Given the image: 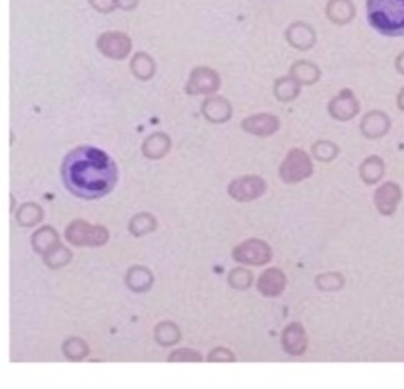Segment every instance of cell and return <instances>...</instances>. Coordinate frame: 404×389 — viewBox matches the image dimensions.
<instances>
[{
	"label": "cell",
	"mask_w": 404,
	"mask_h": 389,
	"mask_svg": "<svg viewBox=\"0 0 404 389\" xmlns=\"http://www.w3.org/2000/svg\"><path fill=\"white\" fill-rule=\"evenodd\" d=\"M398 107H399V110L404 112V86L399 90V93H398Z\"/></svg>",
	"instance_id": "38"
},
{
	"label": "cell",
	"mask_w": 404,
	"mask_h": 389,
	"mask_svg": "<svg viewBox=\"0 0 404 389\" xmlns=\"http://www.w3.org/2000/svg\"><path fill=\"white\" fill-rule=\"evenodd\" d=\"M154 336H155V341L160 346H173L180 341L181 333H180V328H178L175 323L162 321L160 324H156Z\"/></svg>",
	"instance_id": "25"
},
{
	"label": "cell",
	"mask_w": 404,
	"mask_h": 389,
	"mask_svg": "<svg viewBox=\"0 0 404 389\" xmlns=\"http://www.w3.org/2000/svg\"><path fill=\"white\" fill-rule=\"evenodd\" d=\"M328 112L338 122H347L359 114V102L351 90L345 89L331 98V102L328 103Z\"/></svg>",
	"instance_id": "9"
},
{
	"label": "cell",
	"mask_w": 404,
	"mask_h": 389,
	"mask_svg": "<svg viewBox=\"0 0 404 389\" xmlns=\"http://www.w3.org/2000/svg\"><path fill=\"white\" fill-rule=\"evenodd\" d=\"M290 77H293L299 85H313L320 80L321 70L316 63L308 62V60H298L291 65Z\"/></svg>",
	"instance_id": "20"
},
{
	"label": "cell",
	"mask_w": 404,
	"mask_h": 389,
	"mask_svg": "<svg viewBox=\"0 0 404 389\" xmlns=\"http://www.w3.org/2000/svg\"><path fill=\"white\" fill-rule=\"evenodd\" d=\"M356 7L351 0H328L327 17L334 25H346L354 19Z\"/></svg>",
	"instance_id": "17"
},
{
	"label": "cell",
	"mask_w": 404,
	"mask_h": 389,
	"mask_svg": "<svg viewBox=\"0 0 404 389\" xmlns=\"http://www.w3.org/2000/svg\"><path fill=\"white\" fill-rule=\"evenodd\" d=\"M232 257L234 261L243 263V265H267L271 259V248L258 238H251L238 245L233 250Z\"/></svg>",
	"instance_id": "5"
},
{
	"label": "cell",
	"mask_w": 404,
	"mask_h": 389,
	"mask_svg": "<svg viewBox=\"0 0 404 389\" xmlns=\"http://www.w3.org/2000/svg\"><path fill=\"white\" fill-rule=\"evenodd\" d=\"M97 47L105 57L124 60L128 57L130 50H132V40L121 32H105L98 37Z\"/></svg>",
	"instance_id": "8"
},
{
	"label": "cell",
	"mask_w": 404,
	"mask_h": 389,
	"mask_svg": "<svg viewBox=\"0 0 404 389\" xmlns=\"http://www.w3.org/2000/svg\"><path fill=\"white\" fill-rule=\"evenodd\" d=\"M281 343H283L285 351L293 354V356H299V354L305 353L308 338L301 324L293 323L290 324L288 328H285L283 336H281Z\"/></svg>",
	"instance_id": "15"
},
{
	"label": "cell",
	"mask_w": 404,
	"mask_h": 389,
	"mask_svg": "<svg viewBox=\"0 0 404 389\" xmlns=\"http://www.w3.org/2000/svg\"><path fill=\"white\" fill-rule=\"evenodd\" d=\"M89 2L95 10L102 14H110L117 8V0H89Z\"/></svg>",
	"instance_id": "35"
},
{
	"label": "cell",
	"mask_w": 404,
	"mask_h": 389,
	"mask_svg": "<svg viewBox=\"0 0 404 389\" xmlns=\"http://www.w3.org/2000/svg\"><path fill=\"white\" fill-rule=\"evenodd\" d=\"M343 284H345V280L338 273H324L316 278V287H318L321 291H338V289L343 288Z\"/></svg>",
	"instance_id": "32"
},
{
	"label": "cell",
	"mask_w": 404,
	"mask_h": 389,
	"mask_svg": "<svg viewBox=\"0 0 404 389\" xmlns=\"http://www.w3.org/2000/svg\"><path fill=\"white\" fill-rule=\"evenodd\" d=\"M228 283L232 288L243 291V289H248L251 287V283H253V275H251V271L245 270V268H234V270L230 271Z\"/></svg>",
	"instance_id": "31"
},
{
	"label": "cell",
	"mask_w": 404,
	"mask_h": 389,
	"mask_svg": "<svg viewBox=\"0 0 404 389\" xmlns=\"http://www.w3.org/2000/svg\"><path fill=\"white\" fill-rule=\"evenodd\" d=\"M208 361H211V363H218V361L232 363V361H234V354L227 348H215L210 354H208Z\"/></svg>",
	"instance_id": "34"
},
{
	"label": "cell",
	"mask_w": 404,
	"mask_h": 389,
	"mask_svg": "<svg viewBox=\"0 0 404 389\" xmlns=\"http://www.w3.org/2000/svg\"><path fill=\"white\" fill-rule=\"evenodd\" d=\"M299 90H301V85L293 77H281V79L275 82V86H273L275 97L280 102H293L299 95Z\"/></svg>",
	"instance_id": "24"
},
{
	"label": "cell",
	"mask_w": 404,
	"mask_h": 389,
	"mask_svg": "<svg viewBox=\"0 0 404 389\" xmlns=\"http://www.w3.org/2000/svg\"><path fill=\"white\" fill-rule=\"evenodd\" d=\"M394 67H396V70L404 75V52L398 55L396 60H394Z\"/></svg>",
	"instance_id": "37"
},
{
	"label": "cell",
	"mask_w": 404,
	"mask_h": 389,
	"mask_svg": "<svg viewBox=\"0 0 404 389\" xmlns=\"http://www.w3.org/2000/svg\"><path fill=\"white\" fill-rule=\"evenodd\" d=\"M59 246V233L52 227H42L32 235V248L37 253L47 254Z\"/></svg>",
	"instance_id": "22"
},
{
	"label": "cell",
	"mask_w": 404,
	"mask_h": 389,
	"mask_svg": "<svg viewBox=\"0 0 404 389\" xmlns=\"http://www.w3.org/2000/svg\"><path fill=\"white\" fill-rule=\"evenodd\" d=\"M202 114L208 122L211 123H225L232 119V105L227 98L213 95L208 97L202 105Z\"/></svg>",
	"instance_id": "14"
},
{
	"label": "cell",
	"mask_w": 404,
	"mask_h": 389,
	"mask_svg": "<svg viewBox=\"0 0 404 389\" xmlns=\"http://www.w3.org/2000/svg\"><path fill=\"white\" fill-rule=\"evenodd\" d=\"M168 361H172V363H178V361L200 363L203 360L198 353L192 351V349H177V351H173L170 356H168Z\"/></svg>",
	"instance_id": "33"
},
{
	"label": "cell",
	"mask_w": 404,
	"mask_h": 389,
	"mask_svg": "<svg viewBox=\"0 0 404 389\" xmlns=\"http://www.w3.org/2000/svg\"><path fill=\"white\" fill-rule=\"evenodd\" d=\"M313 173V163L306 151L293 148L286 155L280 167V178L285 183H299V181L310 178Z\"/></svg>",
	"instance_id": "4"
},
{
	"label": "cell",
	"mask_w": 404,
	"mask_h": 389,
	"mask_svg": "<svg viewBox=\"0 0 404 389\" xmlns=\"http://www.w3.org/2000/svg\"><path fill=\"white\" fill-rule=\"evenodd\" d=\"M286 40L293 49L310 50L316 43V32L306 22H294L286 29Z\"/></svg>",
	"instance_id": "12"
},
{
	"label": "cell",
	"mask_w": 404,
	"mask_h": 389,
	"mask_svg": "<svg viewBox=\"0 0 404 389\" xmlns=\"http://www.w3.org/2000/svg\"><path fill=\"white\" fill-rule=\"evenodd\" d=\"M264 190H267V181L260 176L250 175L233 180L228 187V193L237 201H251L262 197Z\"/></svg>",
	"instance_id": "7"
},
{
	"label": "cell",
	"mask_w": 404,
	"mask_h": 389,
	"mask_svg": "<svg viewBox=\"0 0 404 389\" xmlns=\"http://www.w3.org/2000/svg\"><path fill=\"white\" fill-rule=\"evenodd\" d=\"M170 146H172L170 137L163 132H156L145 138V142H143L142 145V151L147 158L160 160L170 151Z\"/></svg>",
	"instance_id": "18"
},
{
	"label": "cell",
	"mask_w": 404,
	"mask_h": 389,
	"mask_svg": "<svg viewBox=\"0 0 404 389\" xmlns=\"http://www.w3.org/2000/svg\"><path fill=\"white\" fill-rule=\"evenodd\" d=\"M138 6V0H117V7L121 10H133Z\"/></svg>",
	"instance_id": "36"
},
{
	"label": "cell",
	"mask_w": 404,
	"mask_h": 389,
	"mask_svg": "<svg viewBox=\"0 0 404 389\" xmlns=\"http://www.w3.org/2000/svg\"><path fill=\"white\" fill-rule=\"evenodd\" d=\"M369 25L386 37H404V0H366Z\"/></svg>",
	"instance_id": "2"
},
{
	"label": "cell",
	"mask_w": 404,
	"mask_h": 389,
	"mask_svg": "<svg viewBox=\"0 0 404 389\" xmlns=\"http://www.w3.org/2000/svg\"><path fill=\"white\" fill-rule=\"evenodd\" d=\"M220 75L210 67H197L190 73L186 93L188 95H211L220 89Z\"/></svg>",
	"instance_id": "6"
},
{
	"label": "cell",
	"mask_w": 404,
	"mask_h": 389,
	"mask_svg": "<svg viewBox=\"0 0 404 389\" xmlns=\"http://www.w3.org/2000/svg\"><path fill=\"white\" fill-rule=\"evenodd\" d=\"M311 153L313 157L320 160V162H333V160L338 157V153H340V148H338V145L333 144V142L320 140L311 146Z\"/></svg>",
	"instance_id": "30"
},
{
	"label": "cell",
	"mask_w": 404,
	"mask_h": 389,
	"mask_svg": "<svg viewBox=\"0 0 404 389\" xmlns=\"http://www.w3.org/2000/svg\"><path fill=\"white\" fill-rule=\"evenodd\" d=\"M241 127L255 137H271L280 128V120L275 115L258 114L243 120Z\"/></svg>",
	"instance_id": "13"
},
{
	"label": "cell",
	"mask_w": 404,
	"mask_h": 389,
	"mask_svg": "<svg viewBox=\"0 0 404 389\" xmlns=\"http://www.w3.org/2000/svg\"><path fill=\"white\" fill-rule=\"evenodd\" d=\"M130 70H132V73L138 80H150L156 70L155 60L151 59L147 52H138V54H135L132 60H130Z\"/></svg>",
	"instance_id": "21"
},
{
	"label": "cell",
	"mask_w": 404,
	"mask_h": 389,
	"mask_svg": "<svg viewBox=\"0 0 404 389\" xmlns=\"http://www.w3.org/2000/svg\"><path fill=\"white\" fill-rule=\"evenodd\" d=\"M156 220L150 213H137L130 220L128 230L133 236H143L147 233L155 231Z\"/></svg>",
	"instance_id": "27"
},
{
	"label": "cell",
	"mask_w": 404,
	"mask_h": 389,
	"mask_svg": "<svg viewBox=\"0 0 404 389\" xmlns=\"http://www.w3.org/2000/svg\"><path fill=\"white\" fill-rule=\"evenodd\" d=\"M43 218V210L37 203H24L17 211V223L24 228H32L42 222Z\"/></svg>",
	"instance_id": "26"
},
{
	"label": "cell",
	"mask_w": 404,
	"mask_h": 389,
	"mask_svg": "<svg viewBox=\"0 0 404 389\" xmlns=\"http://www.w3.org/2000/svg\"><path fill=\"white\" fill-rule=\"evenodd\" d=\"M63 185L68 192L84 200H98L114 190L119 180L115 162L97 146L82 145L63 158Z\"/></svg>",
	"instance_id": "1"
},
{
	"label": "cell",
	"mask_w": 404,
	"mask_h": 389,
	"mask_svg": "<svg viewBox=\"0 0 404 389\" xmlns=\"http://www.w3.org/2000/svg\"><path fill=\"white\" fill-rule=\"evenodd\" d=\"M108 230L100 224H90L84 220H75L65 230L68 243L75 246H102L108 241Z\"/></svg>",
	"instance_id": "3"
},
{
	"label": "cell",
	"mask_w": 404,
	"mask_h": 389,
	"mask_svg": "<svg viewBox=\"0 0 404 389\" xmlns=\"http://www.w3.org/2000/svg\"><path fill=\"white\" fill-rule=\"evenodd\" d=\"M125 283L133 293H147L154 284V275L145 266H132L125 275Z\"/></svg>",
	"instance_id": "19"
},
{
	"label": "cell",
	"mask_w": 404,
	"mask_h": 389,
	"mask_svg": "<svg viewBox=\"0 0 404 389\" xmlns=\"http://www.w3.org/2000/svg\"><path fill=\"white\" fill-rule=\"evenodd\" d=\"M401 188L394 181L381 185L375 193V205L381 215H393L396 211L399 201H401Z\"/></svg>",
	"instance_id": "10"
},
{
	"label": "cell",
	"mask_w": 404,
	"mask_h": 389,
	"mask_svg": "<svg viewBox=\"0 0 404 389\" xmlns=\"http://www.w3.org/2000/svg\"><path fill=\"white\" fill-rule=\"evenodd\" d=\"M359 128H361L363 135L369 138V140H377V138L384 137L389 132L391 120L384 112L373 110L363 116Z\"/></svg>",
	"instance_id": "11"
},
{
	"label": "cell",
	"mask_w": 404,
	"mask_h": 389,
	"mask_svg": "<svg viewBox=\"0 0 404 389\" xmlns=\"http://www.w3.org/2000/svg\"><path fill=\"white\" fill-rule=\"evenodd\" d=\"M286 287V276L278 268H268L258 280V289L263 296L273 298L283 293Z\"/></svg>",
	"instance_id": "16"
},
{
	"label": "cell",
	"mask_w": 404,
	"mask_h": 389,
	"mask_svg": "<svg viewBox=\"0 0 404 389\" xmlns=\"http://www.w3.org/2000/svg\"><path fill=\"white\" fill-rule=\"evenodd\" d=\"M359 176L364 183L368 185H376L377 181L384 176V162L383 158L376 157H368L364 162L359 165Z\"/></svg>",
	"instance_id": "23"
},
{
	"label": "cell",
	"mask_w": 404,
	"mask_h": 389,
	"mask_svg": "<svg viewBox=\"0 0 404 389\" xmlns=\"http://www.w3.org/2000/svg\"><path fill=\"white\" fill-rule=\"evenodd\" d=\"M62 351L70 361H82L89 356V344L80 338H68L62 346Z\"/></svg>",
	"instance_id": "28"
},
{
	"label": "cell",
	"mask_w": 404,
	"mask_h": 389,
	"mask_svg": "<svg viewBox=\"0 0 404 389\" xmlns=\"http://www.w3.org/2000/svg\"><path fill=\"white\" fill-rule=\"evenodd\" d=\"M43 261H45V265L52 268V270H59V268H63V266H67L68 263H70V259H72V253H70V250L68 248H65V246L62 245H59V246H55L52 252H49L47 254H43Z\"/></svg>",
	"instance_id": "29"
}]
</instances>
